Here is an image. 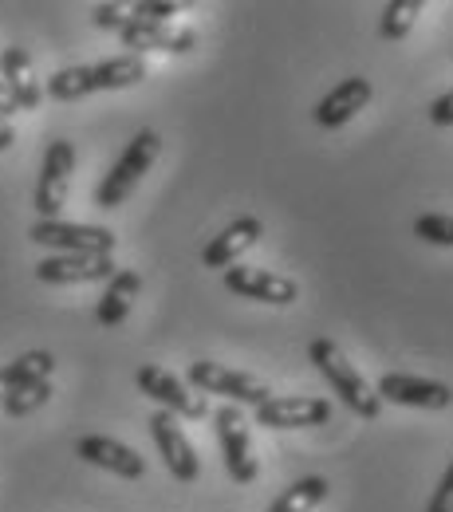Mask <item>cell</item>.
Segmentation results:
<instances>
[{"instance_id":"obj_4","label":"cell","mask_w":453,"mask_h":512,"mask_svg":"<svg viewBox=\"0 0 453 512\" xmlns=\"http://www.w3.org/2000/svg\"><path fill=\"white\" fill-rule=\"evenodd\" d=\"M28 237L56 256H111L119 237L107 225H75V221H36Z\"/></svg>"},{"instance_id":"obj_19","label":"cell","mask_w":453,"mask_h":512,"mask_svg":"<svg viewBox=\"0 0 453 512\" xmlns=\"http://www.w3.org/2000/svg\"><path fill=\"white\" fill-rule=\"evenodd\" d=\"M138 288H142V276L134 268H119L107 280V292H103V300L95 308V320L103 323V327H119L130 316V300L138 296Z\"/></svg>"},{"instance_id":"obj_30","label":"cell","mask_w":453,"mask_h":512,"mask_svg":"<svg viewBox=\"0 0 453 512\" xmlns=\"http://www.w3.org/2000/svg\"><path fill=\"white\" fill-rule=\"evenodd\" d=\"M12 142H16V130L8 127V123H0V150H8Z\"/></svg>"},{"instance_id":"obj_11","label":"cell","mask_w":453,"mask_h":512,"mask_svg":"<svg viewBox=\"0 0 453 512\" xmlns=\"http://www.w3.org/2000/svg\"><path fill=\"white\" fill-rule=\"evenodd\" d=\"M150 438H154V446H158V453H162L166 469L174 473V481H186V485H190V481L201 477L197 449L190 446V438H186V430L178 426L174 414L154 410V414H150Z\"/></svg>"},{"instance_id":"obj_17","label":"cell","mask_w":453,"mask_h":512,"mask_svg":"<svg viewBox=\"0 0 453 512\" xmlns=\"http://www.w3.org/2000/svg\"><path fill=\"white\" fill-rule=\"evenodd\" d=\"M260 237H264V221H260V217H237V221H229V225L205 245L201 264H205V268H233L241 256L257 245Z\"/></svg>"},{"instance_id":"obj_10","label":"cell","mask_w":453,"mask_h":512,"mask_svg":"<svg viewBox=\"0 0 453 512\" xmlns=\"http://www.w3.org/2000/svg\"><path fill=\"white\" fill-rule=\"evenodd\" d=\"M225 288L233 296L257 300V304H272V308H288L300 300V284L292 276H280L272 268H253V264H233L225 268Z\"/></svg>"},{"instance_id":"obj_15","label":"cell","mask_w":453,"mask_h":512,"mask_svg":"<svg viewBox=\"0 0 453 512\" xmlns=\"http://www.w3.org/2000/svg\"><path fill=\"white\" fill-rule=\"evenodd\" d=\"M75 453L87 461V465H99L123 481H138L146 473V461L134 453L130 446H123L119 438H107V434H87L75 442Z\"/></svg>"},{"instance_id":"obj_16","label":"cell","mask_w":453,"mask_h":512,"mask_svg":"<svg viewBox=\"0 0 453 512\" xmlns=\"http://www.w3.org/2000/svg\"><path fill=\"white\" fill-rule=\"evenodd\" d=\"M115 272L119 268L111 256H44L36 264V280L44 284H99Z\"/></svg>"},{"instance_id":"obj_1","label":"cell","mask_w":453,"mask_h":512,"mask_svg":"<svg viewBox=\"0 0 453 512\" xmlns=\"http://www.w3.org/2000/svg\"><path fill=\"white\" fill-rule=\"evenodd\" d=\"M146 79V60L142 56H111V60H99V64H83V67H60L52 79H48V95L56 103H75V99H87L95 91H123Z\"/></svg>"},{"instance_id":"obj_31","label":"cell","mask_w":453,"mask_h":512,"mask_svg":"<svg viewBox=\"0 0 453 512\" xmlns=\"http://www.w3.org/2000/svg\"><path fill=\"white\" fill-rule=\"evenodd\" d=\"M0 394H4V390H0Z\"/></svg>"},{"instance_id":"obj_2","label":"cell","mask_w":453,"mask_h":512,"mask_svg":"<svg viewBox=\"0 0 453 512\" xmlns=\"http://www.w3.org/2000/svg\"><path fill=\"white\" fill-rule=\"evenodd\" d=\"M308 359H312V367L327 379L331 394H339V402H343L351 414H359V418H367V422H375V418L383 414V398L375 394V386L363 379V371L343 355L339 343H331V339H312Z\"/></svg>"},{"instance_id":"obj_26","label":"cell","mask_w":453,"mask_h":512,"mask_svg":"<svg viewBox=\"0 0 453 512\" xmlns=\"http://www.w3.org/2000/svg\"><path fill=\"white\" fill-rule=\"evenodd\" d=\"M91 20H95V28H103V32H119V28L127 24V8H123V4H95Z\"/></svg>"},{"instance_id":"obj_8","label":"cell","mask_w":453,"mask_h":512,"mask_svg":"<svg viewBox=\"0 0 453 512\" xmlns=\"http://www.w3.org/2000/svg\"><path fill=\"white\" fill-rule=\"evenodd\" d=\"M134 383H138V390H142L146 398H154V402H158L166 414H174V418H190V422L209 418L205 394H194L182 379H174L170 371H162V367H154V363L138 367V371H134Z\"/></svg>"},{"instance_id":"obj_6","label":"cell","mask_w":453,"mask_h":512,"mask_svg":"<svg viewBox=\"0 0 453 512\" xmlns=\"http://www.w3.org/2000/svg\"><path fill=\"white\" fill-rule=\"evenodd\" d=\"M71 174H75V146L67 138L48 142L44 162H40V178H36V213L40 221H60L71 190Z\"/></svg>"},{"instance_id":"obj_28","label":"cell","mask_w":453,"mask_h":512,"mask_svg":"<svg viewBox=\"0 0 453 512\" xmlns=\"http://www.w3.org/2000/svg\"><path fill=\"white\" fill-rule=\"evenodd\" d=\"M430 123H434V127H453V91L438 95V99L430 103Z\"/></svg>"},{"instance_id":"obj_3","label":"cell","mask_w":453,"mask_h":512,"mask_svg":"<svg viewBox=\"0 0 453 512\" xmlns=\"http://www.w3.org/2000/svg\"><path fill=\"white\" fill-rule=\"evenodd\" d=\"M158 154H162L158 130H138V134L130 138L127 150L119 154V162L111 166V174L95 186V205H99V209H119L130 193L138 190V182L150 174V166L158 162Z\"/></svg>"},{"instance_id":"obj_12","label":"cell","mask_w":453,"mask_h":512,"mask_svg":"<svg viewBox=\"0 0 453 512\" xmlns=\"http://www.w3.org/2000/svg\"><path fill=\"white\" fill-rule=\"evenodd\" d=\"M123 48H130V56L142 52H166V56H186L194 52L197 32L194 28H178V24H146V20H130L119 28Z\"/></svg>"},{"instance_id":"obj_13","label":"cell","mask_w":453,"mask_h":512,"mask_svg":"<svg viewBox=\"0 0 453 512\" xmlns=\"http://www.w3.org/2000/svg\"><path fill=\"white\" fill-rule=\"evenodd\" d=\"M375 394L383 402H398V406H418V410H446L453 406V386L442 379H422V375H383Z\"/></svg>"},{"instance_id":"obj_9","label":"cell","mask_w":453,"mask_h":512,"mask_svg":"<svg viewBox=\"0 0 453 512\" xmlns=\"http://www.w3.org/2000/svg\"><path fill=\"white\" fill-rule=\"evenodd\" d=\"M331 422V402L316 394H272L257 406V426L264 430H312Z\"/></svg>"},{"instance_id":"obj_25","label":"cell","mask_w":453,"mask_h":512,"mask_svg":"<svg viewBox=\"0 0 453 512\" xmlns=\"http://www.w3.org/2000/svg\"><path fill=\"white\" fill-rule=\"evenodd\" d=\"M182 4L174 0H138L130 4V20H146V24H170V16H178Z\"/></svg>"},{"instance_id":"obj_27","label":"cell","mask_w":453,"mask_h":512,"mask_svg":"<svg viewBox=\"0 0 453 512\" xmlns=\"http://www.w3.org/2000/svg\"><path fill=\"white\" fill-rule=\"evenodd\" d=\"M426 512H453V461L446 465V473H442V481H438V489H434Z\"/></svg>"},{"instance_id":"obj_24","label":"cell","mask_w":453,"mask_h":512,"mask_svg":"<svg viewBox=\"0 0 453 512\" xmlns=\"http://www.w3.org/2000/svg\"><path fill=\"white\" fill-rule=\"evenodd\" d=\"M414 237L426 245H453V217L446 213H422L414 221Z\"/></svg>"},{"instance_id":"obj_23","label":"cell","mask_w":453,"mask_h":512,"mask_svg":"<svg viewBox=\"0 0 453 512\" xmlns=\"http://www.w3.org/2000/svg\"><path fill=\"white\" fill-rule=\"evenodd\" d=\"M48 398H52V383H32V386L4 390V394H0V406H4L8 418H28V414H36Z\"/></svg>"},{"instance_id":"obj_20","label":"cell","mask_w":453,"mask_h":512,"mask_svg":"<svg viewBox=\"0 0 453 512\" xmlns=\"http://www.w3.org/2000/svg\"><path fill=\"white\" fill-rule=\"evenodd\" d=\"M52 371H56L52 351H28V355L12 359L8 367H0V390H16V386H32V383H52Z\"/></svg>"},{"instance_id":"obj_29","label":"cell","mask_w":453,"mask_h":512,"mask_svg":"<svg viewBox=\"0 0 453 512\" xmlns=\"http://www.w3.org/2000/svg\"><path fill=\"white\" fill-rule=\"evenodd\" d=\"M16 115V103H12V95H8V87H4V79H0V123H8Z\"/></svg>"},{"instance_id":"obj_18","label":"cell","mask_w":453,"mask_h":512,"mask_svg":"<svg viewBox=\"0 0 453 512\" xmlns=\"http://www.w3.org/2000/svg\"><path fill=\"white\" fill-rule=\"evenodd\" d=\"M0 79L16 103V111H36L44 99V87L36 79V64L24 48H0Z\"/></svg>"},{"instance_id":"obj_5","label":"cell","mask_w":453,"mask_h":512,"mask_svg":"<svg viewBox=\"0 0 453 512\" xmlns=\"http://www.w3.org/2000/svg\"><path fill=\"white\" fill-rule=\"evenodd\" d=\"M186 379L201 390V394H221L229 398L233 406H264L272 398V390L264 379L249 375V371H233L225 363H209V359H197L186 367Z\"/></svg>"},{"instance_id":"obj_22","label":"cell","mask_w":453,"mask_h":512,"mask_svg":"<svg viewBox=\"0 0 453 512\" xmlns=\"http://www.w3.org/2000/svg\"><path fill=\"white\" fill-rule=\"evenodd\" d=\"M422 16V0H390L383 8V24H379V36L383 40H406L410 28L418 24Z\"/></svg>"},{"instance_id":"obj_14","label":"cell","mask_w":453,"mask_h":512,"mask_svg":"<svg viewBox=\"0 0 453 512\" xmlns=\"http://www.w3.org/2000/svg\"><path fill=\"white\" fill-rule=\"evenodd\" d=\"M375 99V87H371V79H363V75H351V79H343L339 87H331L324 99L316 103V123L324 130H335V127H347L367 103Z\"/></svg>"},{"instance_id":"obj_7","label":"cell","mask_w":453,"mask_h":512,"mask_svg":"<svg viewBox=\"0 0 453 512\" xmlns=\"http://www.w3.org/2000/svg\"><path fill=\"white\" fill-rule=\"evenodd\" d=\"M213 422H217V442H221V453H225L229 477H233L237 485L257 481L260 465H257V453H253V434H249V422H245L241 406L225 402V406L213 414Z\"/></svg>"},{"instance_id":"obj_21","label":"cell","mask_w":453,"mask_h":512,"mask_svg":"<svg viewBox=\"0 0 453 512\" xmlns=\"http://www.w3.org/2000/svg\"><path fill=\"white\" fill-rule=\"evenodd\" d=\"M327 489H331V485H327V477H320V473H316V477H300L292 489H284V493L268 505V512H312L327 497Z\"/></svg>"}]
</instances>
